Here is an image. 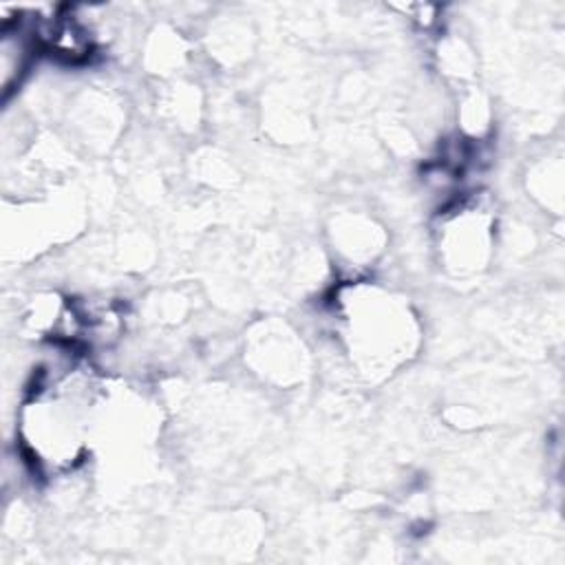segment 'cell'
Wrapping results in <instances>:
<instances>
[{
	"instance_id": "3957f363",
	"label": "cell",
	"mask_w": 565,
	"mask_h": 565,
	"mask_svg": "<svg viewBox=\"0 0 565 565\" xmlns=\"http://www.w3.org/2000/svg\"><path fill=\"white\" fill-rule=\"evenodd\" d=\"M492 214L481 201H457L441 212L437 252L450 274L475 276L483 271L492 254Z\"/></svg>"
},
{
	"instance_id": "5b68a950",
	"label": "cell",
	"mask_w": 565,
	"mask_h": 565,
	"mask_svg": "<svg viewBox=\"0 0 565 565\" xmlns=\"http://www.w3.org/2000/svg\"><path fill=\"white\" fill-rule=\"evenodd\" d=\"M333 249L351 263V267H364L382 252V230L362 214H342L333 221L331 230Z\"/></svg>"
},
{
	"instance_id": "7a4b0ae2",
	"label": "cell",
	"mask_w": 565,
	"mask_h": 565,
	"mask_svg": "<svg viewBox=\"0 0 565 565\" xmlns=\"http://www.w3.org/2000/svg\"><path fill=\"white\" fill-rule=\"evenodd\" d=\"M333 320L351 366L371 380L391 375L419 344V322L411 302L375 282L351 280L338 287Z\"/></svg>"
},
{
	"instance_id": "277c9868",
	"label": "cell",
	"mask_w": 565,
	"mask_h": 565,
	"mask_svg": "<svg viewBox=\"0 0 565 565\" xmlns=\"http://www.w3.org/2000/svg\"><path fill=\"white\" fill-rule=\"evenodd\" d=\"M258 338L249 344V362L267 380H276L280 384H287L298 377V371L302 373V344L282 331H263L256 333Z\"/></svg>"
},
{
	"instance_id": "6da1fadb",
	"label": "cell",
	"mask_w": 565,
	"mask_h": 565,
	"mask_svg": "<svg viewBox=\"0 0 565 565\" xmlns=\"http://www.w3.org/2000/svg\"><path fill=\"white\" fill-rule=\"evenodd\" d=\"M97 382L77 358L55 353L33 369L15 415L22 461L42 477L73 472L88 452Z\"/></svg>"
}]
</instances>
